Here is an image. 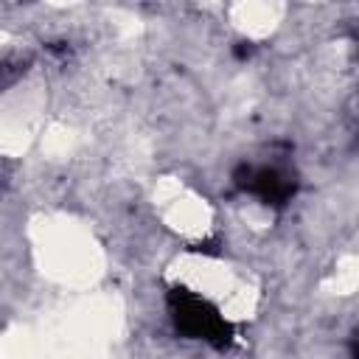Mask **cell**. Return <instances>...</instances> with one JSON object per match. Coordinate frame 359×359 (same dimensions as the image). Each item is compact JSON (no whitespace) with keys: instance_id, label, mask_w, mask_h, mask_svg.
Masks as SVG:
<instances>
[{"instance_id":"3","label":"cell","mask_w":359,"mask_h":359,"mask_svg":"<svg viewBox=\"0 0 359 359\" xmlns=\"http://www.w3.org/2000/svg\"><path fill=\"white\" fill-rule=\"evenodd\" d=\"M252 50H255V45H252V42H238V45L233 48L236 59H250V56H252Z\"/></svg>"},{"instance_id":"2","label":"cell","mask_w":359,"mask_h":359,"mask_svg":"<svg viewBox=\"0 0 359 359\" xmlns=\"http://www.w3.org/2000/svg\"><path fill=\"white\" fill-rule=\"evenodd\" d=\"M233 185L255 199H261L266 208L283 210L297 188H300V177L294 171V165L286 157H275L269 163H238L233 168Z\"/></svg>"},{"instance_id":"1","label":"cell","mask_w":359,"mask_h":359,"mask_svg":"<svg viewBox=\"0 0 359 359\" xmlns=\"http://www.w3.org/2000/svg\"><path fill=\"white\" fill-rule=\"evenodd\" d=\"M165 309L177 337L208 342L216 351H227L233 345V337H236L233 323L224 320V314L208 297L185 286H171L165 292Z\"/></svg>"}]
</instances>
